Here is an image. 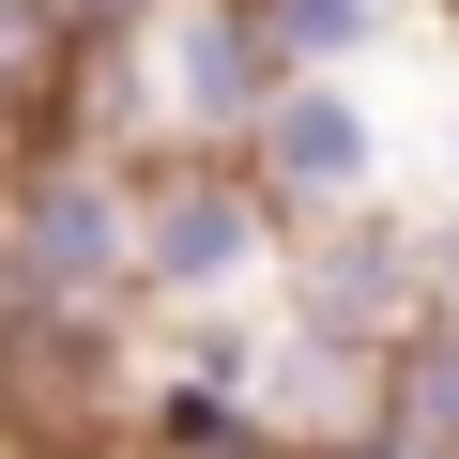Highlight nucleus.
<instances>
[{"label":"nucleus","mask_w":459,"mask_h":459,"mask_svg":"<svg viewBox=\"0 0 459 459\" xmlns=\"http://www.w3.org/2000/svg\"><path fill=\"white\" fill-rule=\"evenodd\" d=\"M153 261H169V276H230V261H246V214H230V199H169Z\"/></svg>","instance_id":"1"},{"label":"nucleus","mask_w":459,"mask_h":459,"mask_svg":"<svg viewBox=\"0 0 459 459\" xmlns=\"http://www.w3.org/2000/svg\"><path fill=\"white\" fill-rule=\"evenodd\" d=\"M276 138H291V169H322V184L368 153V138H352V108H322V92H291V108H276Z\"/></svg>","instance_id":"2"}]
</instances>
